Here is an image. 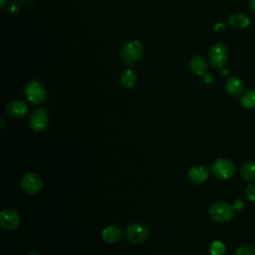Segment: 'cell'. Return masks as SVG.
I'll use <instances>...</instances> for the list:
<instances>
[{
	"label": "cell",
	"instance_id": "1",
	"mask_svg": "<svg viewBox=\"0 0 255 255\" xmlns=\"http://www.w3.org/2000/svg\"><path fill=\"white\" fill-rule=\"evenodd\" d=\"M143 54V46L137 40H130L124 45L120 56L125 65L132 67L138 63Z\"/></svg>",
	"mask_w": 255,
	"mask_h": 255
},
{
	"label": "cell",
	"instance_id": "2",
	"mask_svg": "<svg viewBox=\"0 0 255 255\" xmlns=\"http://www.w3.org/2000/svg\"><path fill=\"white\" fill-rule=\"evenodd\" d=\"M233 205L224 201H215L211 203L208 208V213L210 217L219 223H225L230 221L234 215Z\"/></svg>",
	"mask_w": 255,
	"mask_h": 255
},
{
	"label": "cell",
	"instance_id": "3",
	"mask_svg": "<svg viewBox=\"0 0 255 255\" xmlns=\"http://www.w3.org/2000/svg\"><path fill=\"white\" fill-rule=\"evenodd\" d=\"M125 236L131 243L140 244L148 238L149 230L146 225L139 222H134L126 227Z\"/></svg>",
	"mask_w": 255,
	"mask_h": 255
},
{
	"label": "cell",
	"instance_id": "4",
	"mask_svg": "<svg viewBox=\"0 0 255 255\" xmlns=\"http://www.w3.org/2000/svg\"><path fill=\"white\" fill-rule=\"evenodd\" d=\"M235 164L227 158L216 159L211 167L212 174L219 179H229L235 174Z\"/></svg>",
	"mask_w": 255,
	"mask_h": 255
},
{
	"label": "cell",
	"instance_id": "5",
	"mask_svg": "<svg viewBox=\"0 0 255 255\" xmlns=\"http://www.w3.org/2000/svg\"><path fill=\"white\" fill-rule=\"evenodd\" d=\"M228 59V51L224 44L215 43L213 44L208 52V60L212 67L223 68Z\"/></svg>",
	"mask_w": 255,
	"mask_h": 255
},
{
	"label": "cell",
	"instance_id": "6",
	"mask_svg": "<svg viewBox=\"0 0 255 255\" xmlns=\"http://www.w3.org/2000/svg\"><path fill=\"white\" fill-rule=\"evenodd\" d=\"M25 96L29 102L37 105L45 101L47 93L45 87L41 83L30 81L25 87Z\"/></svg>",
	"mask_w": 255,
	"mask_h": 255
},
{
	"label": "cell",
	"instance_id": "7",
	"mask_svg": "<svg viewBox=\"0 0 255 255\" xmlns=\"http://www.w3.org/2000/svg\"><path fill=\"white\" fill-rule=\"evenodd\" d=\"M19 213L11 208H5L0 212V225L5 231H13L20 225Z\"/></svg>",
	"mask_w": 255,
	"mask_h": 255
},
{
	"label": "cell",
	"instance_id": "8",
	"mask_svg": "<svg viewBox=\"0 0 255 255\" xmlns=\"http://www.w3.org/2000/svg\"><path fill=\"white\" fill-rule=\"evenodd\" d=\"M29 126L35 132H41L48 127V114L44 109L34 110L29 117Z\"/></svg>",
	"mask_w": 255,
	"mask_h": 255
},
{
	"label": "cell",
	"instance_id": "9",
	"mask_svg": "<svg viewBox=\"0 0 255 255\" xmlns=\"http://www.w3.org/2000/svg\"><path fill=\"white\" fill-rule=\"evenodd\" d=\"M21 188L30 195L37 194L42 189V180L34 172L26 173L21 179Z\"/></svg>",
	"mask_w": 255,
	"mask_h": 255
},
{
	"label": "cell",
	"instance_id": "10",
	"mask_svg": "<svg viewBox=\"0 0 255 255\" xmlns=\"http://www.w3.org/2000/svg\"><path fill=\"white\" fill-rule=\"evenodd\" d=\"M28 106L20 100H14L7 104L5 108L6 114L12 119H21L28 113Z\"/></svg>",
	"mask_w": 255,
	"mask_h": 255
},
{
	"label": "cell",
	"instance_id": "11",
	"mask_svg": "<svg viewBox=\"0 0 255 255\" xmlns=\"http://www.w3.org/2000/svg\"><path fill=\"white\" fill-rule=\"evenodd\" d=\"M208 174L209 170L207 167L203 165H195L188 170L187 176L189 181L193 184H201L207 179Z\"/></svg>",
	"mask_w": 255,
	"mask_h": 255
},
{
	"label": "cell",
	"instance_id": "12",
	"mask_svg": "<svg viewBox=\"0 0 255 255\" xmlns=\"http://www.w3.org/2000/svg\"><path fill=\"white\" fill-rule=\"evenodd\" d=\"M122 237H123V232H122L121 228L116 225L107 226L102 231V238L107 243L115 244V243L119 242L122 239Z\"/></svg>",
	"mask_w": 255,
	"mask_h": 255
},
{
	"label": "cell",
	"instance_id": "13",
	"mask_svg": "<svg viewBox=\"0 0 255 255\" xmlns=\"http://www.w3.org/2000/svg\"><path fill=\"white\" fill-rule=\"evenodd\" d=\"M189 69L193 74L203 76L207 71V63L201 56L195 55L189 61Z\"/></svg>",
	"mask_w": 255,
	"mask_h": 255
},
{
	"label": "cell",
	"instance_id": "14",
	"mask_svg": "<svg viewBox=\"0 0 255 255\" xmlns=\"http://www.w3.org/2000/svg\"><path fill=\"white\" fill-rule=\"evenodd\" d=\"M240 176L244 181L252 183L255 181V162L245 161L240 167Z\"/></svg>",
	"mask_w": 255,
	"mask_h": 255
},
{
	"label": "cell",
	"instance_id": "15",
	"mask_svg": "<svg viewBox=\"0 0 255 255\" xmlns=\"http://www.w3.org/2000/svg\"><path fill=\"white\" fill-rule=\"evenodd\" d=\"M243 82L237 77H231L226 82V91L233 97L240 96L243 93Z\"/></svg>",
	"mask_w": 255,
	"mask_h": 255
},
{
	"label": "cell",
	"instance_id": "16",
	"mask_svg": "<svg viewBox=\"0 0 255 255\" xmlns=\"http://www.w3.org/2000/svg\"><path fill=\"white\" fill-rule=\"evenodd\" d=\"M228 24L238 29H244L250 24V19L247 15L242 13L231 14L228 17Z\"/></svg>",
	"mask_w": 255,
	"mask_h": 255
},
{
	"label": "cell",
	"instance_id": "17",
	"mask_svg": "<svg viewBox=\"0 0 255 255\" xmlns=\"http://www.w3.org/2000/svg\"><path fill=\"white\" fill-rule=\"evenodd\" d=\"M121 84L126 89H132L136 84V75L132 70H126L121 76Z\"/></svg>",
	"mask_w": 255,
	"mask_h": 255
},
{
	"label": "cell",
	"instance_id": "18",
	"mask_svg": "<svg viewBox=\"0 0 255 255\" xmlns=\"http://www.w3.org/2000/svg\"><path fill=\"white\" fill-rule=\"evenodd\" d=\"M240 105L245 109H255V89L245 92L240 98Z\"/></svg>",
	"mask_w": 255,
	"mask_h": 255
},
{
	"label": "cell",
	"instance_id": "19",
	"mask_svg": "<svg viewBox=\"0 0 255 255\" xmlns=\"http://www.w3.org/2000/svg\"><path fill=\"white\" fill-rule=\"evenodd\" d=\"M226 247L222 241L215 240L209 246V251L211 255H223L225 253Z\"/></svg>",
	"mask_w": 255,
	"mask_h": 255
},
{
	"label": "cell",
	"instance_id": "20",
	"mask_svg": "<svg viewBox=\"0 0 255 255\" xmlns=\"http://www.w3.org/2000/svg\"><path fill=\"white\" fill-rule=\"evenodd\" d=\"M236 255H255V250L249 245H240L236 250Z\"/></svg>",
	"mask_w": 255,
	"mask_h": 255
},
{
	"label": "cell",
	"instance_id": "21",
	"mask_svg": "<svg viewBox=\"0 0 255 255\" xmlns=\"http://www.w3.org/2000/svg\"><path fill=\"white\" fill-rule=\"evenodd\" d=\"M245 196H246V198L249 201H251V202L255 201V184L249 183L246 186V188H245Z\"/></svg>",
	"mask_w": 255,
	"mask_h": 255
},
{
	"label": "cell",
	"instance_id": "22",
	"mask_svg": "<svg viewBox=\"0 0 255 255\" xmlns=\"http://www.w3.org/2000/svg\"><path fill=\"white\" fill-rule=\"evenodd\" d=\"M233 207L236 211H241L244 208V202L240 198L235 199L233 202Z\"/></svg>",
	"mask_w": 255,
	"mask_h": 255
},
{
	"label": "cell",
	"instance_id": "23",
	"mask_svg": "<svg viewBox=\"0 0 255 255\" xmlns=\"http://www.w3.org/2000/svg\"><path fill=\"white\" fill-rule=\"evenodd\" d=\"M225 28H226V25H225V23H223V22H217V23L213 26V30H214L215 32H217V33H220V32H222V31H224Z\"/></svg>",
	"mask_w": 255,
	"mask_h": 255
},
{
	"label": "cell",
	"instance_id": "24",
	"mask_svg": "<svg viewBox=\"0 0 255 255\" xmlns=\"http://www.w3.org/2000/svg\"><path fill=\"white\" fill-rule=\"evenodd\" d=\"M202 77H203L204 83H206V84H210V83L213 82V76L211 74H209V73H205Z\"/></svg>",
	"mask_w": 255,
	"mask_h": 255
},
{
	"label": "cell",
	"instance_id": "25",
	"mask_svg": "<svg viewBox=\"0 0 255 255\" xmlns=\"http://www.w3.org/2000/svg\"><path fill=\"white\" fill-rule=\"evenodd\" d=\"M9 11H10L11 13H17V12L19 11V6H18L17 4H15V3H13V4L10 6Z\"/></svg>",
	"mask_w": 255,
	"mask_h": 255
},
{
	"label": "cell",
	"instance_id": "26",
	"mask_svg": "<svg viewBox=\"0 0 255 255\" xmlns=\"http://www.w3.org/2000/svg\"><path fill=\"white\" fill-rule=\"evenodd\" d=\"M249 7L250 11L255 15V0H249Z\"/></svg>",
	"mask_w": 255,
	"mask_h": 255
},
{
	"label": "cell",
	"instance_id": "27",
	"mask_svg": "<svg viewBox=\"0 0 255 255\" xmlns=\"http://www.w3.org/2000/svg\"><path fill=\"white\" fill-rule=\"evenodd\" d=\"M7 3V0H0V5H1V8H4L5 5Z\"/></svg>",
	"mask_w": 255,
	"mask_h": 255
},
{
	"label": "cell",
	"instance_id": "28",
	"mask_svg": "<svg viewBox=\"0 0 255 255\" xmlns=\"http://www.w3.org/2000/svg\"><path fill=\"white\" fill-rule=\"evenodd\" d=\"M226 74H228V70H227V69H224V70H222V73H221V75L225 76Z\"/></svg>",
	"mask_w": 255,
	"mask_h": 255
},
{
	"label": "cell",
	"instance_id": "29",
	"mask_svg": "<svg viewBox=\"0 0 255 255\" xmlns=\"http://www.w3.org/2000/svg\"><path fill=\"white\" fill-rule=\"evenodd\" d=\"M27 255H40V254L37 252H29Z\"/></svg>",
	"mask_w": 255,
	"mask_h": 255
}]
</instances>
